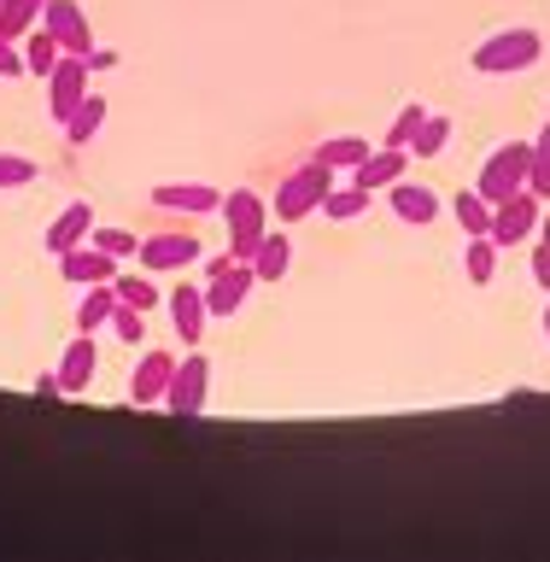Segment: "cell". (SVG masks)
Segmentation results:
<instances>
[{
	"label": "cell",
	"mask_w": 550,
	"mask_h": 562,
	"mask_svg": "<svg viewBox=\"0 0 550 562\" xmlns=\"http://www.w3.org/2000/svg\"><path fill=\"white\" fill-rule=\"evenodd\" d=\"M539 59H545V35L527 30V24L486 35V42L469 53V65L481 70V77H516V70H534Z\"/></svg>",
	"instance_id": "obj_1"
},
{
	"label": "cell",
	"mask_w": 550,
	"mask_h": 562,
	"mask_svg": "<svg viewBox=\"0 0 550 562\" xmlns=\"http://www.w3.org/2000/svg\"><path fill=\"white\" fill-rule=\"evenodd\" d=\"M217 217L228 223V252L252 263L258 240L270 235V205H263V193H252V188H235V193H223Z\"/></svg>",
	"instance_id": "obj_2"
},
{
	"label": "cell",
	"mask_w": 550,
	"mask_h": 562,
	"mask_svg": "<svg viewBox=\"0 0 550 562\" xmlns=\"http://www.w3.org/2000/svg\"><path fill=\"white\" fill-rule=\"evenodd\" d=\"M328 188H334V170L328 165H299L293 176H281V188H276V223H305L311 211H323L328 200Z\"/></svg>",
	"instance_id": "obj_3"
},
{
	"label": "cell",
	"mask_w": 550,
	"mask_h": 562,
	"mask_svg": "<svg viewBox=\"0 0 550 562\" xmlns=\"http://www.w3.org/2000/svg\"><path fill=\"white\" fill-rule=\"evenodd\" d=\"M252 281H258V276H252V263H246V258H235V252L211 258V263H205V311H211V323L235 316Z\"/></svg>",
	"instance_id": "obj_4"
},
{
	"label": "cell",
	"mask_w": 550,
	"mask_h": 562,
	"mask_svg": "<svg viewBox=\"0 0 550 562\" xmlns=\"http://www.w3.org/2000/svg\"><path fill=\"white\" fill-rule=\"evenodd\" d=\"M527 158H534V147H527V140H504V147L481 165V176H474V193H481V200H492V205H504L509 193L527 188Z\"/></svg>",
	"instance_id": "obj_5"
},
{
	"label": "cell",
	"mask_w": 550,
	"mask_h": 562,
	"mask_svg": "<svg viewBox=\"0 0 550 562\" xmlns=\"http://www.w3.org/2000/svg\"><path fill=\"white\" fill-rule=\"evenodd\" d=\"M205 393H211V358H200V351H188L182 363H176V375L165 386V411L176 422H193L205 411Z\"/></svg>",
	"instance_id": "obj_6"
},
{
	"label": "cell",
	"mask_w": 550,
	"mask_h": 562,
	"mask_svg": "<svg viewBox=\"0 0 550 562\" xmlns=\"http://www.w3.org/2000/svg\"><path fill=\"white\" fill-rule=\"evenodd\" d=\"M539 217H545L539 193L521 188V193H509L504 205H492V228H486V235L498 240V252H504V246H521L527 235H539Z\"/></svg>",
	"instance_id": "obj_7"
},
{
	"label": "cell",
	"mask_w": 550,
	"mask_h": 562,
	"mask_svg": "<svg viewBox=\"0 0 550 562\" xmlns=\"http://www.w3.org/2000/svg\"><path fill=\"white\" fill-rule=\"evenodd\" d=\"M82 100H88V59H82V53H65V59L53 65V77H47V112H53V123H65Z\"/></svg>",
	"instance_id": "obj_8"
},
{
	"label": "cell",
	"mask_w": 550,
	"mask_h": 562,
	"mask_svg": "<svg viewBox=\"0 0 550 562\" xmlns=\"http://www.w3.org/2000/svg\"><path fill=\"white\" fill-rule=\"evenodd\" d=\"M135 258H141V270H153V276L188 270V263H200V235H147Z\"/></svg>",
	"instance_id": "obj_9"
},
{
	"label": "cell",
	"mask_w": 550,
	"mask_h": 562,
	"mask_svg": "<svg viewBox=\"0 0 550 562\" xmlns=\"http://www.w3.org/2000/svg\"><path fill=\"white\" fill-rule=\"evenodd\" d=\"M42 24L59 35L65 53H82V59H88V47H94V30H88V12L77 7V0H47V7H42Z\"/></svg>",
	"instance_id": "obj_10"
},
{
	"label": "cell",
	"mask_w": 550,
	"mask_h": 562,
	"mask_svg": "<svg viewBox=\"0 0 550 562\" xmlns=\"http://www.w3.org/2000/svg\"><path fill=\"white\" fill-rule=\"evenodd\" d=\"M153 205L158 211H182V217H205V211L223 205V188H211V182H158Z\"/></svg>",
	"instance_id": "obj_11"
},
{
	"label": "cell",
	"mask_w": 550,
	"mask_h": 562,
	"mask_svg": "<svg viewBox=\"0 0 550 562\" xmlns=\"http://www.w3.org/2000/svg\"><path fill=\"white\" fill-rule=\"evenodd\" d=\"M88 235H94V205H88V200H77V205H65L59 217L47 223V235H42V246H47L53 258H65L70 246H82Z\"/></svg>",
	"instance_id": "obj_12"
},
{
	"label": "cell",
	"mask_w": 550,
	"mask_h": 562,
	"mask_svg": "<svg viewBox=\"0 0 550 562\" xmlns=\"http://www.w3.org/2000/svg\"><path fill=\"white\" fill-rule=\"evenodd\" d=\"M170 375H176L170 351H141V363H135V375H130V404H165Z\"/></svg>",
	"instance_id": "obj_13"
},
{
	"label": "cell",
	"mask_w": 550,
	"mask_h": 562,
	"mask_svg": "<svg viewBox=\"0 0 550 562\" xmlns=\"http://www.w3.org/2000/svg\"><path fill=\"white\" fill-rule=\"evenodd\" d=\"M94 369H100L94 334H77V340L65 346V358H59V386H65V398L88 393V386H94Z\"/></svg>",
	"instance_id": "obj_14"
},
{
	"label": "cell",
	"mask_w": 550,
	"mask_h": 562,
	"mask_svg": "<svg viewBox=\"0 0 550 562\" xmlns=\"http://www.w3.org/2000/svg\"><path fill=\"white\" fill-rule=\"evenodd\" d=\"M399 176H411V153H404V147H369V158L351 170V182L375 193V188H393Z\"/></svg>",
	"instance_id": "obj_15"
},
{
	"label": "cell",
	"mask_w": 550,
	"mask_h": 562,
	"mask_svg": "<svg viewBox=\"0 0 550 562\" xmlns=\"http://www.w3.org/2000/svg\"><path fill=\"white\" fill-rule=\"evenodd\" d=\"M59 276H65V281H82V288H94V281H112V276H117V258L100 252L94 240H82V246H70V252L59 258Z\"/></svg>",
	"instance_id": "obj_16"
},
{
	"label": "cell",
	"mask_w": 550,
	"mask_h": 562,
	"mask_svg": "<svg viewBox=\"0 0 550 562\" xmlns=\"http://www.w3.org/2000/svg\"><path fill=\"white\" fill-rule=\"evenodd\" d=\"M170 323H176V334L193 346L205 334V323H211V311H205V288H193V281H182V288L170 293Z\"/></svg>",
	"instance_id": "obj_17"
},
{
	"label": "cell",
	"mask_w": 550,
	"mask_h": 562,
	"mask_svg": "<svg viewBox=\"0 0 550 562\" xmlns=\"http://www.w3.org/2000/svg\"><path fill=\"white\" fill-rule=\"evenodd\" d=\"M386 193H393V211H399L404 223L428 228V223L439 217V193H434V188H422V182H411V176H399V182L386 188Z\"/></svg>",
	"instance_id": "obj_18"
},
{
	"label": "cell",
	"mask_w": 550,
	"mask_h": 562,
	"mask_svg": "<svg viewBox=\"0 0 550 562\" xmlns=\"http://www.w3.org/2000/svg\"><path fill=\"white\" fill-rule=\"evenodd\" d=\"M18 47H24V70H30V77H53V65H59L65 59V47H59V35H53L47 24H35L30 35H24V42H18Z\"/></svg>",
	"instance_id": "obj_19"
},
{
	"label": "cell",
	"mask_w": 550,
	"mask_h": 562,
	"mask_svg": "<svg viewBox=\"0 0 550 562\" xmlns=\"http://www.w3.org/2000/svg\"><path fill=\"white\" fill-rule=\"evenodd\" d=\"M369 158V140L363 135H334V140H323V147H316V165H328L334 176H351Z\"/></svg>",
	"instance_id": "obj_20"
},
{
	"label": "cell",
	"mask_w": 550,
	"mask_h": 562,
	"mask_svg": "<svg viewBox=\"0 0 550 562\" xmlns=\"http://www.w3.org/2000/svg\"><path fill=\"white\" fill-rule=\"evenodd\" d=\"M463 270L474 288H492V276H498V240L492 235H469L463 240Z\"/></svg>",
	"instance_id": "obj_21"
},
{
	"label": "cell",
	"mask_w": 550,
	"mask_h": 562,
	"mask_svg": "<svg viewBox=\"0 0 550 562\" xmlns=\"http://www.w3.org/2000/svg\"><path fill=\"white\" fill-rule=\"evenodd\" d=\"M100 123H105V94H88V100L77 105V112H70V117L59 123V130H65L70 147H88V140L100 135Z\"/></svg>",
	"instance_id": "obj_22"
},
{
	"label": "cell",
	"mask_w": 550,
	"mask_h": 562,
	"mask_svg": "<svg viewBox=\"0 0 550 562\" xmlns=\"http://www.w3.org/2000/svg\"><path fill=\"white\" fill-rule=\"evenodd\" d=\"M288 263H293V240L288 235H263L258 240V252H252V276L258 281H281V276H288Z\"/></svg>",
	"instance_id": "obj_23"
},
{
	"label": "cell",
	"mask_w": 550,
	"mask_h": 562,
	"mask_svg": "<svg viewBox=\"0 0 550 562\" xmlns=\"http://www.w3.org/2000/svg\"><path fill=\"white\" fill-rule=\"evenodd\" d=\"M112 311H117V293H112V281H94V288L82 293V305H77V328L82 334H94L112 323Z\"/></svg>",
	"instance_id": "obj_24"
},
{
	"label": "cell",
	"mask_w": 550,
	"mask_h": 562,
	"mask_svg": "<svg viewBox=\"0 0 550 562\" xmlns=\"http://www.w3.org/2000/svg\"><path fill=\"white\" fill-rule=\"evenodd\" d=\"M42 7H47V0H0V35L24 42V35L42 24Z\"/></svg>",
	"instance_id": "obj_25"
},
{
	"label": "cell",
	"mask_w": 550,
	"mask_h": 562,
	"mask_svg": "<svg viewBox=\"0 0 550 562\" xmlns=\"http://www.w3.org/2000/svg\"><path fill=\"white\" fill-rule=\"evenodd\" d=\"M363 211H369V188H358V182L328 188V200H323V217H334V223H358Z\"/></svg>",
	"instance_id": "obj_26"
},
{
	"label": "cell",
	"mask_w": 550,
	"mask_h": 562,
	"mask_svg": "<svg viewBox=\"0 0 550 562\" xmlns=\"http://www.w3.org/2000/svg\"><path fill=\"white\" fill-rule=\"evenodd\" d=\"M446 140H451V117L446 112H428V117H422V130L411 135V153L416 158H439V153H446Z\"/></svg>",
	"instance_id": "obj_27"
},
{
	"label": "cell",
	"mask_w": 550,
	"mask_h": 562,
	"mask_svg": "<svg viewBox=\"0 0 550 562\" xmlns=\"http://www.w3.org/2000/svg\"><path fill=\"white\" fill-rule=\"evenodd\" d=\"M534 147V158H527V193H539V200H550V123L527 140Z\"/></svg>",
	"instance_id": "obj_28"
},
{
	"label": "cell",
	"mask_w": 550,
	"mask_h": 562,
	"mask_svg": "<svg viewBox=\"0 0 550 562\" xmlns=\"http://www.w3.org/2000/svg\"><path fill=\"white\" fill-rule=\"evenodd\" d=\"M457 228H463V235H486V228H492V200H481V193H457Z\"/></svg>",
	"instance_id": "obj_29"
},
{
	"label": "cell",
	"mask_w": 550,
	"mask_h": 562,
	"mask_svg": "<svg viewBox=\"0 0 550 562\" xmlns=\"http://www.w3.org/2000/svg\"><path fill=\"white\" fill-rule=\"evenodd\" d=\"M88 240H94L100 252H112L117 263L141 252V235H135V228H117V223H94V235H88Z\"/></svg>",
	"instance_id": "obj_30"
},
{
	"label": "cell",
	"mask_w": 550,
	"mask_h": 562,
	"mask_svg": "<svg viewBox=\"0 0 550 562\" xmlns=\"http://www.w3.org/2000/svg\"><path fill=\"white\" fill-rule=\"evenodd\" d=\"M112 293L123 299V305H135V311H153L158 305V288L147 276H112Z\"/></svg>",
	"instance_id": "obj_31"
},
{
	"label": "cell",
	"mask_w": 550,
	"mask_h": 562,
	"mask_svg": "<svg viewBox=\"0 0 550 562\" xmlns=\"http://www.w3.org/2000/svg\"><path fill=\"white\" fill-rule=\"evenodd\" d=\"M422 117H428V105H422V100H416V105H404V112L393 117V130L381 135V147H404V153H411V135L422 130Z\"/></svg>",
	"instance_id": "obj_32"
},
{
	"label": "cell",
	"mask_w": 550,
	"mask_h": 562,
	"mask_svg": "<svg viewBox=\"0 0 550 562\" xmlns=\"http://www.w3.org/2000/svg\"><path fill=\"white\" fill-rule=\"evenodd\" d=\"M105 328H112L123 346H135L141 334H147V311H135V305H123V299H117V311H112V323H105Z\"/></svg>",
	"instance_id": "obj_33"
},
{
	"label": "cell",
	"mask_w": 550,
	"mask_h": 562,
	"mask_svg": "<svg viewBox=\"0 0 550 562\" xmlns=\"http://www.w3.org/2000/svg\"><path fill=\"white\" fill-rule=\"evenodd\" d=\"M35 182V165L18 153H0V188H30Z\"/></svg>",
	"instance_id": "obj_34"
},
{
	"label": "cell",
	"mask_w": 550,
	"mask_h": 562,
	"mask_svg": "<svg viewBox=\"0 0 550 562\" xmlns=\"http://www.w3.org/2000/svg\"><path fill=\"white\" fill-rule=\"evenodd\" d=\"M0 77H30V70H24V47H18L12 35H0Z\"/></svg>",
	"instance_id": "obj_35"
},
{
	"label": "cell",
	"mask_w": 550,
	"mask_h": 562,
	"mask_svg": "<svg viewBox=\"0 0 550 562\" xmlns=\"http://www.w3.org/2000/svg\"><path fill=\"white\" fill-rule=\"evenodd\" d=\"M35 398H65V386H59V369H47V375H35Z\"/></svg>",
	"instance_id": "obj_36"
},
{
	"label": "cell",
	"mask_w": 550,
	"mask_h": 562,
	"mask_svg": "<svg viewBox=\"0 0 550 562\" xmlns=\"http://www.w3.org/2000/svg\"><path fill=\"white\" fill-rule=\"evenodd\" d=\"M534 281L550 293V246H539V252H534Z\"/></svg>",
	"instance_id": "obj_37"
},
{
	"label": "cell",
	"mask_w": 550,
	"mask_h": 562,
	"mask_svg": "<svg viewBox=\"0 0 550 562\" xmlns=\"http://www.w3.org/2000/svg\"><path fill=\"white\" fill-rule=\"evenodd\" d=\"M112 65H117L112 47H88V70H112Z\"/></svg>",
	"instance_id": "obj_38"
},
{
	"label": "cell",
	"mask_w": 550,
	"mask_h": 562,
	"mask_svg": "<svg viewBox=\"0 0 550 562\" xmlns=\"http://www.w3.org/2000/svg\"><path fill=\"white\" fill-rule=\"evenodd\" d=\"M539 246H550V211H545V217H539Z\"/></svg>",
	"instance_id": "obj_39"
},
{
	"label": "cell",
	"mask_w": 550,
	"mask_h": 562,
	"mask_svg": "<svg viewBox=\"0 0 550 562\" xmlns=\"http://www.w3.org/2000/svg\"><path fill=\"white\" fill-rule=\"evenodd\" d=\"M545 340H550V305H545Z\"/></svg>",
	"instance_id": "obj_40"
}]
</instances>
